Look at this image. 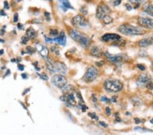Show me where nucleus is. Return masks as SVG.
I'll return each mask as SVG.
<instances>
[{"label":"nucleus","mask_w":153,"mask_h":135,"mask_svg":"<svg viewBox=\"0 0 153 135\" xmlns=\"http://www.w3.org/2000/svg\"><path fill=\"white\" fill-rule=\"evenodd\" d=\"M103 61H101V62H97L96 63H97V65L99 66H102L103 65Z\"/></svg>","instance_id":"nucleus-46"},{"label":"nucleus","mask_w":153,"mask_h":135,"mask_svg":"<svg viewBox=\"0 0 153 135\" xmlns=\"http://www.w3.org/2000/svg\"><path fill=\"white\" fill-rule=\"evenodd\" d=\"M105 113H106V115H108V116H109V115H111V113H112V110H111V109H110V108L109 107H106V109H105Z\"/></svg>","instance_id":"nucleus-30"},{"label":"nucleus","mask_w":153,"mask_h":135,"mask_svg":"<svg viewBox=\"0 0 153 135\" xmlns=\"http://www.w3.org/2000/svg\"><path fill=\"white\" fill-rule=\"evenodd\" d=\"M29 90H30V88H29V89H27V90H25V92L23 94V95H25V94H26L27 92H29Z\"/></svg>","instance_id":"nucleus-51"},{"label":"nucleus","mask_w":153,"mask_h":135,"mask_svg":"<svg viewBox=\"0 0 153 135\" xmlns=\"http://www.w3.org/2000/svg\"><path fill=\"white\" fill-rule=\"evenodd\" d=\"M4 53V51L3 50V49H1V50H0V55H3Z\"/></svg>","instance_id":"nucleus-52"},{"label":"nucleus","mask_w":153,"mask_h":135,"mask_svg":"<svg viewBox=\"0 0 153 135\" xmlns=\"http://www.w3.org/2000/svg\"><path fill=\"white\" fill-rule=\"evenodd\" d=\"M134 121H135V124H140V122H142L141 120H140L139 118H135V119H134Z\"/></svg>","instance_id":"nucleus-42"},{"label":"nucleus","mask_w":153,"mask_h":135,"mask_svg":"<svg viewBox=\"0 0 153 135\" xmlns=\"http://www.w3.org/2000/svg\"><path fill=\"white\" fill-rule=\"evenodd\" d=\"M137 24L140 27L148 29H153V19L146 16H140L137 18Z\"/></svg>","instance_id":"nucleus-9"},{"label":"nucleus","mask_w":153,"mask_h":135,"mask_svg":"<svg viewBox=\"0 0 153 135\" xmlns=\"http://www.w3.org/2000/svg\"><path fill=\"white\" fill-rule=\"evenodd\" d=\"M137 85L141 87H146L150 90H153V83L152 77L149 74H141L137 78Z\"/></svg>","instance_id":"nucleus-4"},{"label":"nucleus","mask_w":153,"mask_h":135,"mask_svg":"<svg viewBox=\"0 0 153 135\" xmlns=\"http://www.w3.org/2000/svg\"><path fill=\"white\" fill-rule=\"evenodd\" d=\"M27 53L29 54H32L33 53L34 50L33 48L31 47V46H27Z\"/></svg>","instance_id":"nucleus-32"},{"label":"nucleus","mask_w":153,"mask_h":135,"mask_svg":"<svg viewBox=\"0 0 153 135\" xmlns=\"http://www.w3.org/2000/svg\"><path fill=\"white\" fill-rule=\"evenodd\" d=\"M130 4H133L134 6V8H138L140 6L141 4L144 3L146 0H128Z\"/></svg>","instance_id":"nucleus-22"},{"label":"nucleus","mask_w":153,"mask_h":135,"mask_svg":"<svg viewBox=\"0 0 153 135\" xmlns=\"http://www.w3.org/2000/svg\"><path fill=\"white\" fill-rule=\"evenodd\" d=\"M125 7H126V8H127L128 10H132V6H131V5L130 4H125Z\"/></svg>","instance_id":"nucleus-36"},{"label":"nucleus","mask_w":153,"mask_h":135,"mask_svg":"<svg viewBox=\"0 0 153 135\" xmlns=\"http://www.w3.org/2000/svg\"><path fill=\"white\" fill-rule=\"evenodd\" d=\"M50 35L51 36H56L58 35V31L56 29H51L50 31Z\"/></svg>","instance_id":"nucleus-27"},{"label":"nucleus","mask_w":153,"mask_h":135,"mask_svg":"<svg viewBox=\"0 0 153 135\" xmlns=\"http://www.w3.org/2000/svg\"><path fill=\"white\" fill-rule=\"evenodd\" d=\"M48 1H53V0H48Z\"/></svg>","instance_id":"nucleus-58"},{"label":"nucleus","mask_w":153,"mask_h":135,"mask_svg":"<svg viewBox=\"0 0 153 135\" xmlns=\"http://www.w3.org/2000/svg\"><path fill=\"white\" fill-rule=\"evenodd\" d=\"M0 15L1 16H6V13H5L4 10H1V11H0Z\"/></svg>","instance_id":"nucleus-45"},{"label":"nucleus","mask_w":153,"mask_h":135,"mask_svg":"<svg viewBox=\"0 0 153 135\" xmlns=\"http://www.w3.org/2000/svg\"><path fill=\"white\" fill-rule=\"evenodd\" d=\"M102 21H103V23L106 25H108V24H110L111 23H112L113 22V18L110 15H106L104 18L102 19Z\"/></svg>","instance_id":"nucleus-24"},{"label":"nucleus","mask_w":153,"mask_h":135,"mask_svg":"<svg viewBox=\"0 0 153 135\" xmlns=\"http://www.w3.org/2000/svg\"><path fill=\"white\" fill-rule=\"evenodd\" d=\"M65 102H67L69 105H70L71 107H75L77 105V102H76L75 97L74 96L73 94L65 95Z\"/></svg>","instance_id":"nucleus-17"},{"label":"nucleus","mask_w":153,"mask_h":135,"mask_svg":"<svg viewBox=\"0 0 153 135\" xmlns=\"http://www.w3.org/2000/svg\"><path fill=\"white\" fill-rule=\"evenodd\" d=\"M151 67H152V69L153 70V61H152V65H151Z\"/></svg>","instance_id":"nucleus-55"},{"label":"nucleus","mask_w":153,"mask_h":135,"mask_svg":"<svg viewBox=\"0 0 153 135\" xmlns=\"http://www.w3.org/2000/svg\"><path fill=\"white\" fill-rule=\"evenodd\" d=\"M39 77L42 78V79L43 80H45V81H47L48 79V77L46 76V75L45 74H42V75H39Z\"/></svg>","instance_id":"nucleus-33"},{"label":"nucleus","mask_w":153,"mask_h":135,"mask_svg":"<svg viewBox=\"0 0 153 135\" xmlns=\"http://www.w3.org/2000/svg\"><path fill=\"white\" fill-rule=\"evenodd\" d=\"M88 115L91 117V119H94L95 120L99 119V117H97V115L95 113H88Z\"/></svg>","instance_id":"nucleus-26"},{"label":"nucleus","mask_w":153,"mask_h":135,"mask_svg":"<svg viewBox=\"0 0 153 135\" xmlns=\"http://www.w3.org/2000/svg\"><path fill=\"white\" fill-rule=\"evenodd\" d=\"M137 45L140 47L142 48L148 47V46L153 45V37H149V38H143L142 40H139Z\"/></svg>","instance_id":"nucleus-14"},{"label":"nucleus","mask_w":153,"mask_h":135,"mask_svg":"<svg viewBox=\"0 0 153 135\" xmlns=\"http://www.w3.org/2000/svg\"><path fill=\"white\" fill-rule=\"evenodd\" d=\"M51 82L53 84L60 89H62L67 85V78L63 75H56L53 76L51 79Z\"/></svg>","instance_id":"nucleus-8"},{"label":"nucleus","mask_w":153,"mask_h":135,"mask_svg":"<svg viewBox=\"0 0 153 135\" xmlns=\"http://www.w3.org/2000/svg\"><path fill=\"white\" fill-rule=\"evenodd\" d=\"M100 124L101 125V126H102L103 127H104V128H107L108 127V125L106 124L105 122H100Z\"/></svg>","instance_id":"nucleus-41"},{"label":"nucleus","mask_w":153,"mask_h":135,"mask_svg":"<svg viewBox=\"0 0 153 135\" xmlns=\"http://www.w3.org/2000/svg\"><path fill=\"white\" fill-rule=\"evenodd\" d=\"M112 45L115 46H118V47H120V46H124L126 45V41L123 38H120L119 40L113 43Z\"/></svg>","instance_id":"nucleus-23"},{"label":"nucleus","mask_w":153,"mask_h":135,"mask_svg":"<svg viewBox=\"0 0 153 135\" xmlns=\"http://www.w3.org/2000/svg\"><path fill=\"white\" fill-rule=\"evenodd\" d=\"M22 77L23 78H27V76L26 74H23V75H22Z\"/></svg>","instance_id":"nucleus-50"},{"label":"nucleus","mask_w":153,"mask_h":135,"mask_svg":"<svg viewBox=\"0 0 153 135\" xmlns=\"http://www.w3.org/2000/svg\"><path fill=\"white\" fill-rule=\"evenodd\" d=\"M143 10L146 13L153 17V4H146L143 6Z\"/></svg>","instance_id":"nucleus-19"},{"label":"nucleus","mask_w":153,"mask_h":135,"mask_svg":"<svg viewBox=\"0 0 153 135\" xmlns=\"http://www.w3.org/2000/svg\"><path fill=\"white\" fill-rule=\"evenodd\" d=\"M60 7L63 11H67L68 9H74L68 0H59Z\"/></svg>","instance_id":"nucleus-18"},{"label":"nucleus","mask_w":153,"mask_h":135,"mask_svg":"<svg viewBox=\"0 0 153 135\" xmlns=\"http://www.w3.org/2000/svg\"><path fill=\"white\" fill-rule=\"evenodd\" d=\"M135 131L140 132H152V131H150L149 129L144 128L142 127H136L135 128Z\"/></svg>","instance_id":"nucleus-25"},{"label":"nucleus","mask_w":153,"mask_h":135,"mask_svg":"<svg viewBox=\"0 0 153 135\" xmlns=\"http://www.w3.org/2000/svg\"><path fill=\"white\" fill-rule=\"evenodd\" d=\"M137 67L139 68L140 70H142V71L145 70V69H146L145 66L144 65H142V64H137Z\"/></svg>","instance_id":"nucleus-35"},{"label":"nucleus","mask_w":153,"mask_h":135,"mask_svg":"<svg viewBox=\"0 0 153 135\" xmlns=\"http://www.w3.org/2000/svg\"><path fill=\"white\" fill-rule=\"evenodd\" d=\"M120 34L125 36H142L145 34V31L141 28L134 26L130 24H123L118 28Z\"/></svg>","instance_id":"nucleus-1"},{"label":"nucleus","mask_w":153,"mask_h":135,"mask_svg":"<svg viewBox=\"0 0 153 135\" xmlns=\"http://www.w3.org/2000/svg\"><path fill=\"white\" fill-rule=\"evenodd\" d=\"M46 66H47L49 71L53 73L58 72L61 75H64L67 72V68L63 63H55L51 60H47L46 61Z\"/></svg>","instance_id":"nucleus-5"},{"label":"nucleus","mask_w":153,"mask_h":135,"mask_svg":"<svg viewBox=\"0 0 153 135\" xmlns=\"http://www.w3.org/2000/svg\"><path fill=\"white\" fill-rule=\"evenodd\" d=\"M110 13V10L107 5L105 4H101L98 6L96 10V16L98 19L102 20L106 15H108Z\"/></svg>","instance_id":"nucleus-10"},{"label":"nucleus","mask_w":153,"mask_h":135,"mask_svg":"<svg viewBox=\"0 0 153 135\" xmlns=\"http://www.w3.org/2000/svg\"><path fill=\"white\" fill-rule=\"evenodd\" d=\"M121 0H115V1L113 2L114 4V6H118L120 3H121Z\"/></svg>","instance_id":"nucleus-38"},{"label":"nucleus","mask_w":153,"mask_h":135,"mask_svg":"<svg viewBox=\"0 0 153 135\" xmlns=\"http://www.w3.org/2000/svg\"><path fill=\"white\" fill-rule=\"evenodd\" d=\"M91 55L95 57H101L103 55V51L101 48L97 46H93L91 48Z\"/></svg>","instance_id":"nucleus-16"},{"label":"nucleus","mask_w":153,"mask_h":135,"mask_svg":"<svg viewBox=\"0 0 153 135\" xmlns=\"http://www.w3.org/2000/svg\"><path fill=\"white\" fill-rule=\"evenodd\" d=\"M28 40H29L28 37L23 36V37H22V38H21V43L25 45V44H27V43L28 42Z\"/></svg>","instance_id":"nucleus-29"},{"label":"nucleus","mask_w":153,"mask_h":135,"mask_svg":"<svg viewBox=\"0 0 153 135\" xmlns=\"http://www.w3.org/2000/svg\"><path fill=\"white\" fill-rule=\"evenodd\" d=\"M44 16H45L46 20L47 21L51 20V14L50 13H48V12H44Z\"/></svg>","instance_id":"nucleus-31"},{"label":"nucleus","mask_w":153,"mask_h":135,"mask_svg":"<svg viewBox=\"0 0 153 135\" xmlns=\"http://www.w3.org/2000/svg\"><path fill=\"white\" fill-rule=\"evenodd\" d=\"M120 38H121V37L117 34H105L102 37V41L105 42V43H110V42L112 43Z\"/></svg>","instance_id":"nucleus-12"},{"label":"nucleus","mask_w":153,"mask_h":135,"mask_svg":"<svg viewBox=\"0 0 153 135\" xmlns=\"http://www.w3.org/2000/svg\"><path fill=\"white\" fill-rule=\"evenodd\" d=\"M72 24L76 28H86L88 25V23L87 20L84 16L81 15V14H78V15L75 16L72 19Z\"/></svg>","instance_id":"nucleus-11"},{"label":"nucleus","mask_w":153,"mask_h":135,"mask_svg":"<svg viewBox=\"0 0 153 135\" xmlns=\"http://www.w3.org/2000/svg\"><path fill=\"white\" fill-rule=\"evenodd\" d=\"M18 19H19L18 14H17V13L14 14V23H16V22L18 21Z\"/></svg>","instance_id":"nucleus-39"},{"label":"nucleus","mask_w":153,"mask_h":135,"mask_svg":"<svg viewBox=\"0 0 153 135\" xmlns=\"http://www.w3.org/2000/svg\"><path fill=\"white\" fill-rule=\"evenodd\" d=\"M111 101L113 102H117V99H116L115 97L114 96V97L112 98V99H111Z\"/></svg>","instance_id":"nucleus-48"},{"label":"nucleus","mask_w":153,"mask_h":135,"mask_svg":"<svg viewBox=\"0 0 153 135\" xmlns=\"http://www.w3.org/2000/svg\"><path fill=\"white\" fill-rule=\"evenodd\" d=\"M63 90V93L65 95L73 94L74 91V88L73 86L71 85H66L65 87L62 88Z\"/></svg>","instance_id":"nucleus-21"},{"label":"nucleus","mask_w":153,"mask_h":135,"mask_svg":"<svg viewBox=\"0 0 153 135\" xmlns=\"http://www.w3.org/2000/svg\"><path fill=\"white\" fill-rule=\"evenodd\" d=\"M0 43H4V40H2V39H0Z\"/></svg>","instance_id":"nucleus-54"},{"label":"nucleus","mask_w":153,"mask_h":135,"mask_svg":"<svg viewBox=\"0 0 153 135\" xmlns=\"http://www.w3.org/2000/svg\"><path fill=\"white\" fill-rule=\"evenodd\" d=\"M36 48L37 51L40 54L42 57L45 59L48 58L49 55V50L46 46L40 45V44H37L36 45Z\"/></svg>","instance_id":"nucleus-13"},{"label":"nucleus","mask_w":153,"mask_h":135,"mask_svg":"<svg viewBox=\"0 0 153 135\" xmlns=\"http://www.w3.org/2000/svg\"><path fill=\"white\" fill-rule=\"evenodd\" d=\"M103 87L108 92L117 93L123 89V83L118 79H107L103 83Z\"/></svg>","instance_id":"nucleus-3"},{"label":"nucleus","mask_w":153,"mask_h":135,"mask_svg":"<svg viewBox=\"0 0 153 135\" xmlns=\"http://www.w3.org/2000/svg\"><path fill=\"white\" fill-rule=\"evenodd\" d=\"M26 34L29 39H33L37 36V33L33 28H29L26 31Z\"/></svg>","instance_id":"nucleus-20"},{"label":"nucleus","mask_w":153,"mask_h":135,"mask_svg":"<svg viewBox=\"0 0 153 135\" xmlns=\"http://www.w3.org/2000/svg\"><path fill=\"white\" fill-rule=\"evenodd\" d=\"M80 11L82 12V14H87V10L86 9V6H84L82 7V8H81Z\"/></svg>","instance_id":"nucleus-34"},{"label":"nucleus","mask_w":153,"mask_h":135,"mask_svg":"<svg viewBox=\"0 0 153 135\" xmlns=\"http://www.w3.org/2000/svg\"><path fill=\"white\" fill-rule=\"evenodd\" d=\"M105 56L107 60L114 64L120 65L124 63L127 60V57L123 54H117V55H112L108 52H105Z\"/></svg>","instance_id":"nucleus-6"},{"label":"nucleus","mask_w":153,"mask_h":135,"mask_svg":"<svg viewBox=\"0 0 153 135\" xmlns=\"http://www.w3.org/2000/svg\"><path fill=\"white\" fill-rule=\"evenodd\" d=\"M22 1V0H18V1Z\"/></svg>","instance_id":"nucleus-57"},{"label":"nucleus","mask_w":153,"mask_h":135,"mask_svg":"<svg viewBox=\"0 0 153 135\" xmlns=\"http://www.w3.org/2000/svg\"><path fill=\"white\" fill-rule=\"evenodd\" d=\"M18 28H19V29H22L23 28V26L21 24V23H19V25H18Z\"/></svg>","instance_id":"nucleus-49"},{"label":"nucleus","mask_w":153,"mask_h":135,"mask_svg":"<svg viewBox=\"0 0 153 135\" xmlns=\"http://www.w3.org/2000/svg\"><path fill=\"white\" fill-rule=\"evenodd\" d=\"M4 34H5V31L4 30V29H1V30H0V36H3Z\"/></svg>","instance_id":"nucleus-47"},{"label":"nucleus","mask_w":153,"mask_h":135,"mask_svg":"<svg viewBox=\"0 0 153 135\" xmlns=\"http://www.w3.org/2000/svg\"><path fill=\"white\" fill-rule=\"evenodd\" d=\"M80 107H81V109H82V110L83 112H85L86 110V109H88V107H87L85 106V105L82 104H80Z\"/></svg>","instance_id":"nucleus-37"},{"label":"nucleus","mask_w":153,"mask_h":135,"mask_svg":"<svg viewBox=\"0 0 153 135\" xmlns=\"http://www.w3.org/2000/svg\"><path fill=\"white\" fill-rule=\"evenodd\" d=\"M70 36L74 40L80 43V45L82 46L83 48H88L89 47V46L91 45V41L90 40V38L85 35H83L82 34L79 32L77 30L71 29L70 31Z\"/></svg>","instance_id":"nucleus-2"},{"label":"nucleus","mask_w":153,"mask_h":135,"mask_svg":"<svg viewBox=\"0 0 153 135\" xmlns=\"http://www.w3.org/2000/svg\"><path fill=\"white\" fill-rule=\"evenodd\" d=\"M85 1H91V0H85Z\"/></svg>","instance_id":"nucleus-56"},{"label":"nucleus","mask_w":153,"mask_h":135,"mask_svg":"<svg viewBox=\"0 0 153 135\" xmlns=\"http://www.w3.org/2000/svg\"><path fill=\"white\" fill-rule=\"evenodd\" d=\"M92 100H93V101L94 102H96L97 101V98L95 97V95H92Z\"/></svg>","instance_id":"nucleus-44"},{"label":"nucleus","mask_w":153,"mask_h":135,"mask_svg":"<svg viewBox=\"0 0 153 135\" xmlns=\"http://www.w3.org/2000/svg\"><path fill=\"white\" fill-rule=\"evenodd\" d=\"M101 100H102V102H105L106 103H110L112 101H111V100L109 99V98H108L106 96H102V98H101Z\"/></svg>","instance_id":"nucleus-28"},{"label":"nucleus","mask_w":153,"mask_h":135,"mask_svg":"<svg viewBox=\"0 0 153 135\" xmlns=\"http://www.w3.org/2000/svg\"><path fill=\"white\" fill-rule=\"evenodd\" d=\"M53 42L55 43H57L60 45L65 46L66 44V36L65 35V34L63 32H61L59 36H56L55 38L53 39Z\"/></svg>","instance_id":"nucleus-15"},{"label":"nucleus","mask_w":153,"mask_h":135,"mask_svg":"<svg viewBox=\"0 0 153 135\" xmlns=\"http://www.w3.org/2000/svg\"><path fill=\"white\" fill-rule=\"evenodd\" d=\"M4 8L7 9V10H8L10 8V6H9L8 2L6 1H4Z\"/></svg>","instance_id":"nucleus-40"},{"label":"nucleus","mask_w":153,"mask_h":135,"mask_svg":"<svg viewBox=\"0 0 153 135\" xmlns=\"http://www.w3.org/2000/svg\"><path fill=\"white\" fill-rule=\"evenodd\" d=\"M98 76V70L94 66H91L86 70L82 77V80L86 83H91L96 79Z\"/></svg>","instance_id":"nucleus-7"},{"label":"nucleus","mask_w":153,"mask_h":135,"mask_svg":"<svg viewBox=\"0 0 153 135\" xmlns=\"http://www.w3.org/2000/svg\"><path fill=\"white\" fill-rule=\"evenodd\" d=\"M150 124H153V118H152L150 120Z\"/></svg>","instance_id":"nucleus-53"},{"label":"nucleus","mask_w":153,"mask_h":135,"mask_svg":"<svg viewBox=\"0 0 153 135\" xmlns=\"http://www.w3.org/2000/svg\"><path fill=\"white\" fill-rule=\"evenodd\" d=\"M18 68H19V69L20 70H21V71L24 70V66L23 65H21V64H19L18 65Z\"/></svg>","instance_id":"nucleus-43"}]
</instances>
